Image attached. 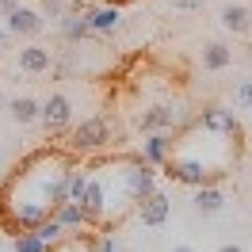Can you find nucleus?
<instances>
[{
	"instance_id": "nucleus-1",
	"label": "nucleus",
	"mask_w": 252,
	"mask_h": 252,
	"mask_svg": "<svg viewBox=\"0 0 252 252\" xmlns=\"http://www.w3.org/2000/svg\"><path fill=\"white\" fill-rule=\"evenodd\" d=\"M241 142H245L241 119L229 107H210L195 123L180 126L176 138H168V157L160 168L176 184L206 188L233 172L237 157H241Z\"/></svg>"
},
{
	"instance_id": "nucleus-3",
	"label": "nucleus",
	"mask_w": 252,
	"mask_h": 252,
	"mask_svg": "<svg viewBox=\"0 0 252 252\" xmlns=\"http://www.w3.org/2000/svg\"><path fill=\"white\" fill-rule=\"evenodd\" d=\"M149 191H157V168L142 153H119V157H99L84 168V218L88 229L111 233L134 214Z\"/></svg>"
},
{
	"instance_id": "nucleus-5",
	"label": "nucleus",
	"mask_w": 252,
	"mask_h": 252,
	"mask_svg": "<svg viewBox=\"0 0 252 252\" xmlns=\"http://www.w3.org/2000/svg\"><path fill=\"white\" fill-rule=\"evenodd\" d=\"M168 214H172V203H168V195H160V191H149L142 203H138V218H142V225H149V229L164 225Z\"/></svg>"
},
{
	"instance_id": "nucleus-16",
	"label": "nucleus",
	"mask_w": 252,
	"mask_h": 252,
	"mask_svg": "<svg viewBox=\"0 0 252 252\" xmlns=\"http://www.w3.org/2000/svg\"><path fill=\"white\" fill-rule=\"evenodd\" d=\"M62 34L77 42V38H88L92 27H88V19H84V16H62Z\"/></svg>"
},
{
	"instance_id": "nucleus-14",
	"label": "nucleus",
	"mask_w": 252,
	"mask_h": 252,
	"mask_svg": "<svg viewBox=\"0 0 252 252\" xmlns=\"http://www.w3.org/2000/svg\"><path fill=\"white\" fill-rule=\"evenodd\" d=\"M168 138H172V134H149V138L142 142V157L149 160L153 168H160L164 157H168Z\"/></svg>"
},
{
	"instance_id": "nucleus-15",
	"label": "nucleus",
	"mask_w": 252,
	"mask_h": 252,
	"mask_svg": "<svg viewBox=\"0 0 252 252\" xmlns=\"http://www.w3.org/2000/svg\"><path fill=\"white\" fill-rule=\"evenodd\" d=\"M233 65V50L221 46V42H210V46L203 50V69H210V73H221V69H229Z\"/></svg>"
},
{
	"instance_id": "nucleus-21",
	"label": "nucleus",
	"mask_w": 252,
	"mask_h": 252,
	"mask_svg": "<svg viewBox=\"0 0 252 252\" xmlns=\"http://www.w3.org/2000/svg\"><path fill=\"white\" fill-rule=\"evenodd\" d=\"M218 252H241V245H221Z\"/></svg>"
},
{
	"instance_id": "nucleus-6",
	"label": "nucleus",
	"mask_w": 252,
	"mask_h": 252,
	"mask_svg": "<svg viewBox=\"0 0 252 252\" xmlns=\"http://www.w3.org/2000/svg\"><path fill=\"white\" fill-rule=\"evenodd\" d=\"M8 31L12 34H23V38H38V34L46 31V19L38 16V12H34V8H12V12H8Z\"/></svg>"
},
{
	"instance_id": "nucleus-19",
	"label": "nucleus",
	"mask_w": 252,
	"mask_h": 252,
	"mask_svg": "<svg viewBox=\"0 0 252 252\" xmlns=\"http://www.w3.org/2000/svg\"><path fill=\"white\" fill-rule=\"evenodd\" d=\"M237 107L252 111V77H249V80H241V84H237Z\"/></svg>"
},
{
	"instance_id": "nucleus-26",
	"label": "nucleus",
	"mask_w": 252,
	"mask_h": 252,
	"mask_svg": "<svg viewBox=\"0 0 252 252\" xmlns=\"http://www.w3.org/2000/svg\"><path fill=\"white\" fill-rule=\"evenodd\" d=\"M0 12H4V0H0Z\"/></svg>"
},
{
	"instance_id": "nucleus-20",
	"label": "nucleus",
	"mask_w": 252,
	"mask_h": 252,
	"mask_svg": "<svg viewBox=\"0 0 252 252\" xmlns=\"http://www.w3.org/2000/svg\"><path fill=\"white\" fill-rule=\"evenodd\" d=\"M203 4H206V0H172V8H176V12H199Z\"/></svg>"
},
{
	"instance_id": "nucleus-27",
	"label": "nucleus",
	"mask_w": 252,
	"mask_h": 252,
	"mask_svg": "<svg viewBox=\"0 0 252 252\" xmlns=\"http://www.w3.org/2000/svg\"><path fill=\"white\" fill-rule=\"evenodd\" d=\"M249 130H252V123H249Z\"/></svg>"
},
{
	"instance_id": "nucleus-10",
	"label": "nucleus",
	"mask_w": 252,
	"mask_h": 252,
	"mask_svg": "<svg viewBox=\"0 0 252 252\" xmlns=\"http://www.w3.org/2000/svg\"><path fill=\"white\" fill-rule=\"evenodd\" d=\"M80 16L88 19V27H92V34H115L119 31V8L115 4H103V8H84Z\"/></svg>"
},
{
	"instance_id": "nucleus-17",
	"label": "nucleus",
	"mask_w": 252,
	"mask_h": 252,
	"mask_svg": "<svg viewBox=\"0 0 252 252\" xmlns=\"http://www.w3.org/2000/svg\"><path fill=\"white\" fill-rule=\"evenodd\" d=\"M12 119H16V123H34V119H38V103H34L31 95L12 99Z\"/></svg>"
},
{
	"instance_id": "nucleus-9",
	"label": "nucleus",
	"mask_w": 252,
	"mask_h": 252,
	"mask_svg": "<svg viewBox=\"0 0 252 252\" xmlns=\"http://www.w3.org/2000/svg\"><path fill=\"white\" fill-rule=\"evenodd\" d=\"M19 73H31V77H42V73H50V65H54V58H50L46 46H38V42H31V46L19 50Z\"/></svg>"
},
{
	"instance_id": "nucleus-8",
	"label": "nucleus",
	"mask_w": 252,
	"mask_h": 252,
	"mask_svg": "<svg viewBox=\"0 0 252 252\" xmlns=\"http://www.w3.org/2000/svg\"><path fill=\"white\" fill-rule=\"evenodd\" d=\"M69 111H73L69 95H65V92H54L46 103L38 107V119H42V126H46V130H58V126L69 123Z\"/></svg>"
},
{
	"instance_id": "nucleus-4",
	"label": "nucleus",
	"mask_w": 252,
	"mask_h": 252,
	"mask_svg": "<svg viewBox=\"0 0 252 252\" xmlns=\"http://www.w3.org/2000/svg\"><path fill=\"white\" fill-rule=\"evenodd\" d=\"M111 142V126L107 119H84V123L73 130V145L77 149H99V145Z\"/></svg>"
},
{
	"instance_id": "nucleus-25",
	"label": "nucleus",
	"mask_w": 252,
	"mask_h": 252,
	"mask_svg": "<svg viewBox=\"0 0 252 252\" xmlns=\"http://www.w3.org/2000/svg\"><path fill=\"white\" fill-rule=\"evenodd\" d=\"M0 107H4V92H0Z\"/></svg>"
},
{
	"instance_id": "nucleus-13",
	"label": "nucleus",
	"mask_w": 252,
	"mask_h": 252,
	"mask_svg": "<svg viewBox=\"0 0 252 252\" xmlns=\"http://www.w3.org/2000/svg\"><path fill=\"white\" fill-rule=\"evenodd\" d=\"M221 206H225V195L218 191V184L195 188V210H199V214H218Z\"/></svg>"
},
{
	"instance_id": "nucleus-12",
	"label": "nucleus",
	"mask_w": 252,
	"mask_h": 252,
	"mask_svg": "<svg viewBox=\"0 0 252 252\" xmlns=\"http://www.w3.org/2000/svg\"><path fill=\"white\" fill-rule=\"evenodd\" d=\"M218 19H221V27L233 31V34H249L252 31V12L245 8V4H225Z\"/></svg>"
},
{
	"instance_id": "nucleus-7",
	"label": "nucleus",
	"mask_w": 252,
	"mask_h": 252,
	"mask_svg": "<svg viewBox=\"0 0 252 252\" xmlns=\"http://www.w3.org/2000/svg\"><path fill=\"white\" fill-rule=\"evenodd\" d=\"M180 115H176V107H149L138 119V126H142L145 134H172V130H180Z\"/></svg>"
},
{
	"instance_id": "nucleus-24",
	"label": "nucleus",
	"mask_w": 252,
	"mask_h": 252,
	"mask_svg": "<svg viewBox=\"0 0 252 252\" xmlns=\"http://www.w3.org/2000/svg\"><path fill=\"white\" fill-rule=\"evenodd\" d=\"M111 4H130V0H111Z\"/></svg>"
},
{
	"instance_id": "nucleus-22",
	"label": "nucleus",
	"mask_w": 252,
	"mask_h": 252,
	"mask_svg": "<svg viewBox=\"0 0 252 252\" xmlns=\"http://www.w3.org/2000/svg\"><path fill=\"white\" fill-rule=\"evenodd\" d=\"M172 252H195V249H191V245H176Z\"/></svg>"
},
{
	"instance_id": "nucleus-11",
	"label": "nucleus",
	"mask_w": 252,
	"mask_h": 252,
	"mask_svg": "<svg viewBox=\"0 0 252 252\" xmlns=\"http://www.w3.org/2000/svg\"><path fill=\"white\" fill-rule=\"evenodd\" d=\"M46 252H99V233H65L54 245H46Z\"/></svg>"
},
{
	"instance_id": "nucleus-2",
	"label": "nucleus",
	"mask_w": 252,
	"mask_h": 252,
	"mask_svg": "<svg viewBox=\"0 0 252 252\" xmlns=\"http://www.w3.org/2000/svg\"><path fill=\"white\" fill-rule=\"evenodd\" d=\"M73 168H77L73 153L54 145L27 153L0 184V229L16 237L54 218V210L65 203Z\"/></svg>"
},
{
	"instance_id": "nucleus-23",
	"label": "nucleus",
	"mask_w": 252,
	"mask_h": 252,
	"mask_svg": "<svg viewBox=\"0 0 252 252\" xmlns=\"http://www.w3.org/2000/svg\"><path fill=\"white\" fill-rule=\"evenodd\" d=\"M4 42H8V34H4V31H0V54H4Z\"/></svg>"
},
{
	"instance_id": "nucleus-18",
	"label": "nucleus",
	"mask_w": 252,
	"mask_h": 252,
	"mask_svg": "<svg viewBox=\"0 0 252 252\" xmlns=\"http://www.w3.org/2000/svg\"><path fill=\"white\" fill-rule=\"evenodd\" d=\"M12 249H16V252H46V241L34 233V229H27V233H16Z\"/></svg>"
}]
</instances>
